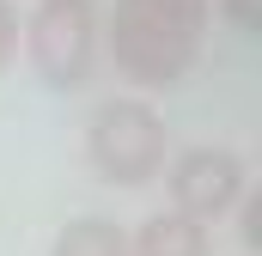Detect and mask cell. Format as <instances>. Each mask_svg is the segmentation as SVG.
Instances as JSON below:
<instances>
[{"label":"cell","instance_id":"cell-1","mask_svg":"<svg viewBox=\"0 0 262 256\" xmlns=\"http://www.w3.org/2000/svg\"><path fill=\"white\" fill-rule=\"evenodd\" d=\"M213 0H116L104 43L134 92H177L201 61Z\"/></svg>","mask_w":262,"mask_h":256},{"label":"cell","instance_id":"cell-2","mask_svg":"<svg viewBox=\"0 0 262 256\" xmlns=\"http://www.w3.org/2000/svg\"><path fill=\"white\" fill-rule=\"evenodd\" d=\"M85 153H92L104 183L140 189V183H152L165 171V116L152 110L146 92L104 98L92 110V128H85Z\"/></svg>","mask_w":262,"mask_h":256},{"label":"cell","instance_id":"cell-3","mask_svg":"<svg viewBox=\"0 0 262 256\" xmlns=\"http://www.w3.org/2000/svg\"><path fill=\"white\" fill-rule=\"evenodd\" d=\"M18 43L31 67L43 73V86L73 92L92 79L98 61V43H104V25H98V0H37L31 18L18 25Z\"/></svg>","mask_w":262,"mask_h":256},{"label":"cell","instance_id":"cell-4","mask_svg":"<svg viewBox=\"0 0 262 256\" xmlns=\"http://www.w3.org/2000/svg\"><path fill=\"white\" fill-rule=\"evenodd\" d=\"M159 177H165V189H171V207L189 214V220H201V226L226 220V214L244 201V159L226 153V146H189V153H177Z\"/></svg>","mask_w":262,"mask_h":256},{"label":"cell","instance_id":"cell-5","mask_svg":"<svg viewBox=\"0 0 262 256\" xmlns=\"http://www.w3.org/2000/svg\"><path fill=\"white\" fill-rule=\"evenodd\" d=\"M128 256H207V226L177 214V207H165V214L140 220L128 232Z\"/></svg>","mask_w":262,"mask_h":256},{"label":"cell","instance_id":"cell-6","mask_svg":"<svg viewBox=\"0 0 262 256\" xmlns=\"http://www.w3.org/2000/svg\"><path fill=\"white\" fill-rule=\"evenodd\" d=\"M49 256H128V232H122L116 220L85 214V220H73V226H61V232H55Z\"/></svg>","mask_w":262,"mask_h":256},{"label":"cell","instance_id":"cell-7","mask_svg":"<svg viewBox=\"0 0 262 256\" xmlns=\"http://www.w3.org/2000/svg\"><path fill=\"white\" fill-rule=\"evenodd\" d=\"M213 12L244 37H256V25H262V0H213Z\"/></svg>","mask_w":262,"mask_h":256},{"label":"cell","instance_id":"cell-8","mask_svg":"<svg viewBox=\"0 0 262 256\" xmlns=\"http://www.w3.org/2000/svg\"><path fill=\"white\" fill-rule=\"evenodd\" d=\"M18 55V12H12V0H0V67Z\"/></svg>","mask_w":262,"mask_h":256}]
</instances>
